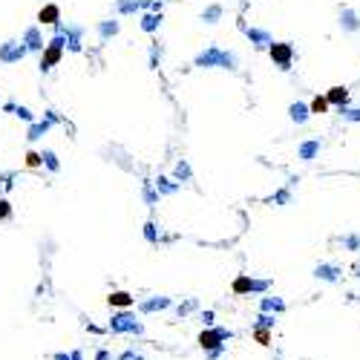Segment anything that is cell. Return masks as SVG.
<instances>
[{"label": "cell", "instance_id": "cell-1", "mask_svg": "<svg viewBox=\"0 0 360 360\" xmlns=\"http://www.w3.org/2000/svg\"><path fill=\"white\" fill-rule=\"evenodd\" d=\"M225 337V331H202V337H199V343L205 346V349H213V346L219 343Z\"/></svg>", "mask_w": 360, "mask_h": 360}, {"label": "cell", "instance_id": "cell-2", "mask_svg": "<svg viewBox=\"0 0 360 360\" xmlns=\"http://www.w3.org/2000/svg\"><path fill=\"white\" fill-rule=\"evenodd\" d=\"M251 288H257V285H254L248 277H239L236 282H233V291H236V294H245V291H251Z\"/></svg>", "mask_w": 360, "mask_h": 360}, {"label": "cell", "instance_id": "cell-3", "mask_svg": "<svg viewBox=\"0 0 360 360\" xmlns=\"http://www.w3.org/2000/svg\"><path fill=\"white\" fill-rule=\"evenodd\" d=\"M271 55L277 58L279 64H288V58H291V49H288V46H274V49H271Z\"/></svg>", "mask_w": 360, "mask_h": 360}, {"label": "cell", "instance_id": "cell-4", "mask_svg": "<svg viewBox=\"0 0 360 360\" xmlns=\"http://www.w3.org/2000/svg\"><path fill=\"white\" fill-rule=\"evenodd\" d=\"M55 17H58V6H46V9H41V20H44V23H55Z\"/></svg>", "mask_w": 360, "mask_h": 360}, {"label": "cell", "instance_id": "cell-5", "mask_svg": "<svg viewBox=\"0 0 360 360\" xmlns=\"http://www.w3.org/2000/svg\"><path fill=\"white\" fill-rule=\"evenodd\" d=\"M110 303H113V306H130L133 300H130V294L118 291V294H113V297H110Z\"/></svg>", "mask_w": 360, "mask_h": 360}, {"label": "cell", "instance_id": "cell-6", "mask_svg": "<svg viewBox=\"0 0 360 360\" xmlns=\"http://www.w3.org/2000/svg\"><path fill=\"white\" fill-rule=\"evenodd\" d=\"M328 107V98H314L311 101V113H326Z\"/></svg>", "mask_w": 360, "mask_h": 360}, {"label": "cell", "instance_id": "cell-7", "mask_svg": "<svg viewBox=\"0 0 360 360\" xmlns=\"http://www.w3.org/2000/svg\"><path fill=\"white\" fill-rule=\"evenodd\" d=\"M328 101H334V104H340V101H346V90H340V87H334V90L328 92Z\"/></svg>", "mask_w": 360, "mask_h": 360}, {"label": "cell", "instance_id": "cell-8", "mask_svg": "<svg viewBox=\"0 0 360 360\" xmlns=\"http://www.w3.org/2000/svg\"><path fill=\"white\" fill-rule=\"evenodd\" d=\"M257 340H260V346H271V331L268 328H257Z\"/></svg>", "mask_w": 360, "mask_h": 360}, {"label": "cell", "instance_id": "cell-9", "mask_svg": "<svg viewBox=\"0 0 360 360\" xmlns=\"http://www.w3.org/2000/svg\"><path fill=\"white\" fill-rule=\"evenodd\" d=\"M55 61H58V41H55V46H52V49L46 52V58H44V66L55 64Z\"/></svg>", "mask_w": 360, "mask_h": 360}, {"label": "cell", "instance_id": "cell-10", "mask_svg": "<svg viewBox=\"0 0 360 360\" xmlns=\"http://www.w3.org/2000/svg\"><path fill=\"white\" fill-rule=\"evenodd\" d=\"M38 162H41V159H38L35 153H29V156H26V164H29V167H38Z\"/></svg>", "mask_w": 360, "mask_h": 360}, {"label": "cell", "instance_id": "cell-11", "mask_svg": "<svg viewBox=\"0 0 360 360\" xmlns=\"http://www.w3.org/2000/svg\"><path fill=\"white\" fill-rule=\"evenodd\" d=\"M3 216H9V205H6V202L0 199V219H3Z\"/></svg>", "mask_w": 360, "mask_h": 360}]
</instances>
